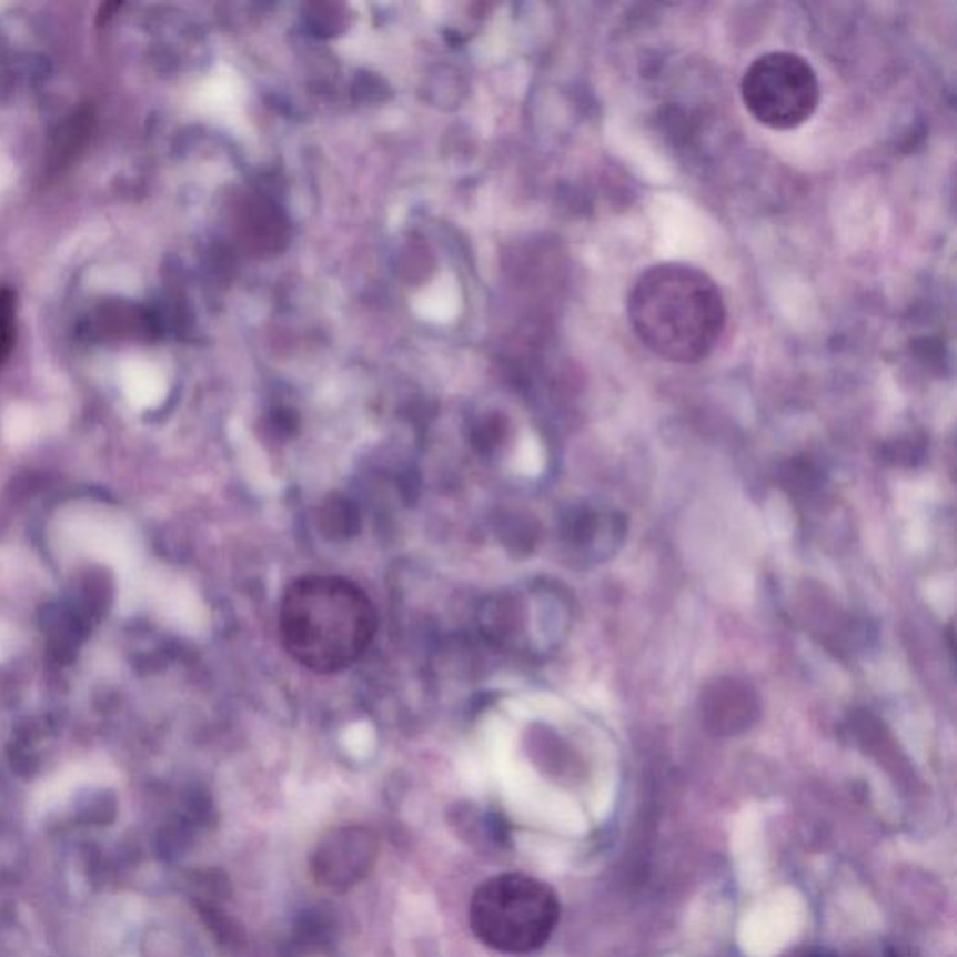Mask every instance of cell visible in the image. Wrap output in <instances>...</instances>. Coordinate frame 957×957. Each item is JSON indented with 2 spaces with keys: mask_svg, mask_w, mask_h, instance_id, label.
Here are the masks:
<instances>
[{
  "mask_svg": "<svg viewBox=\"0 0 957 957\" xmlns=\"http://www.w3.org/2000/svg\"><path fill=\"white\" fill-rule=\"evenodd\" d=\"M16 341V296L12 290L0 289V365L7 361Z\"/></svg>",
  "mask_w": 957,
  "mask_h": 957,
  "instance_id": "52a82bcc",
  "label": "cell"
},
{
  "mask_svg": "<svg viewBox=\"0 0 957 957\" xmlns=\"http://www.w3.org/2000/svg\"><path fill=\"white\" fill-rule=\"evenodd\" d=\"M741 95L759 124L786 131L814 117L822 90L808 60L797 53L773 51L757 57L746 68Z\"/></svg>",
  "mask_w": 957,
  "mask_h": 957,
  "instance_id": "277c9868",
  "label": "cell"
},
{
  "mask_svg": "<svg viewBox=\"0 0 957 957\" xmlns=\"http://www.w3.org/2000/svg\"><path fill=\"white\" fill-rule=\"evenodd\" d=\"M627 313L645 349L683 365L705 360L726 330V302L718 284L685 262L647 268L628 294Z\"/></svg>",
  "mask_w": 957,
  "mask_h": 957,
  "instance_id": "6da1fadb",
  "label": "cell"
},
{
  "mask_svg": "<svg viewBox=\"0 0 957 957\" xmlns=\"http://www.w3.org/2000/svg\"><path fill=\"white\" fill-rule=\"evenodd\" d=\"M562 916L556 893L526 874L485 880L470 901V926L492 950L526 956L548 943Z\"/></svg>",
  "mask_w": 957,
  "mask_h": 957,
  "instance_id": "3957f363",
  "label": "cell"
},
{
  "mask_svg": "<svg viewBox=\"0 0 957 957\" xmlns=\"http://www.w3.org/2000/svg\"><path fill=\"white\" fill-rule=\"evenodd\" d=\"M379 857V839L373 830L343 827L320 839L314 852L313 874L331 890H346L365 879Z\"/></svg>",
  "mask_w": 957,
  "mask_h": 957,
  "instance_id": "5b68a950",
  "label": "cell"
},
{
  "mask_svg": "<svg viewBox=\"0 0 957 957\" xmlns=\"http://www.w3.org/2000/svg\"><path fill=\"white\" fill-rule=\"evenodd\" d=\"M284 649L314 674H335L365 655L379 631L371 598L341 576H303L279 608Z\"/></svg>",
  "mask_w": 957,
  "mask_h": 957,
  "instance_id": "7a4b0ae2",
  "label": "cell"
},
{
  "mask_svg": "<svg viewBox=\"0 0 957 957\" xmlns=\"http://www.w3.org/2000/svg\"><path fill=\"white\" fill-rule=\"evenodd\" d=\"M699 721L715 737H735L748 732L762 715L754 686L737 677H718L699 694Z\"/></svg>",
  "mask_w": 957,
  "mask_h": 957,
  "instance_id": "8992f818",
  "label": "cell"
}]
</instances>
